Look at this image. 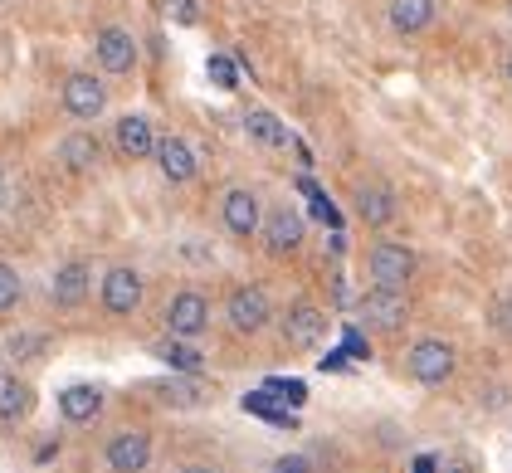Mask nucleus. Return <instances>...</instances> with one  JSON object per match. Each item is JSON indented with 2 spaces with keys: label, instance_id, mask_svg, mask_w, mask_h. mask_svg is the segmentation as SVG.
Returning a JSON list of instances; mask_svg holds the SVG:
<instances>
[{
  "label": "nucleus",
  "instance_id": "1",
  "mask_svg": "<svg viewBox=\"0 0 512 473\" xmlns=\"http://www.w3.org/2000/svg\"><path fill=\"white\" fill-rule=\"evenodd\" d=\"M454 366H459V356L454 347L444 342V337H420L410 356H405V371H410V381H420V386H444L449 376H454Z\"/></svg>",
  "mask_w": 512,
  "mask_h": 473
},
{
  "label": "nucleus",
  "instance_id": "2",
  "mask_svg": "<svg viewBox=\"0 0 512 473\" xmlns=\"http://www.w3.org/2000/svg\"><path fill=\"white\" fill-rule=\"evenodd\" d=\"M415 269H420L415 249H410V244H395V239L376 244V249L366 254V274H371L376 288H405V283L415 278Z\"/></svg>",
  "mask_w": 512,
  "mask_h": 473
},
{
  "label": "nucleus",
  "instance_id": "3",
  "mask_svg": "<svg viewBox=\"0 0 512 473\" xmlns=\"http://www.w3.org/2000/svg\"><path fill=\"white\" fill-rule=\"evenodd\" d=\"M356 308L366 317V327L395 332V327H405V317H410V298H405V288H376V283H371Z\"/></svg>",
  "mask_w": 512,
  "mask_h": 473
},
{
  "label": "nucleus",
  "instance_id": "4",
  "mask_svg": "<svg viewBox=\"0 0 512 473\" xmlns=\"http://www.w3.org/2000/svg\"><path fill=\"white\" fill-rule=\"evenodd\" d=\"M142 274L132 269V264H113L108 274H103V288H98V298H103V308L113 317H127L142 308Z\"/></svg>",
  "mask_w": 512,
  "mask_h": 473
},
{
  "label": "nucleus",
  "instance_id": "5",
  "mask_svg": "<svg viewBox=\"0 0 512 473\" xmlns=\"http://www.w3.org/2000/svg\"><path fill=\"white\" fill-rule=\"evenodd\" d=\"M264 244H269V254H293L303 235H308V220H303V210L298 205H274V210H264Z\"/></svg>",
  "mask_w": 512,
  "mask_h": 473
},
{
  "label": "nucleus",
  "instance_id": "6",
  "mask_svg": "<svg viewBox=\"0 0 512 473\" xmlns=\"http://www.w3.org/2000/svg\"><path fill=\"white\" fill-rule=\"evenodd\" d=\"M269 293L264 288H254V283H244L230 293V303H225V317H230V327H235L239 337H254V332H264L269 327Z\"/></svg>",
  "mask_w": 512,
  "mask_h": 473
},
{
  "label": "nucleus",
  "instance_id": "7",
  "mask_svg": "<svg viewBox=\"0 0 512 473\" xmlns=\"http://www.w3.org/2000/svg\"><path fill=\"white\" fill-rule=\"evenodd\" d=\"M220 220H225V230L235 239H249L264 230V205H259V196L249 186H230L225 200H220Z\"/></svg>",
  "mask_w": 512,
  "mask_h": 473
},
{
  "label": "nucleus",
  "instance_id": "8",
  "mask_svg": "<svg viewBox=\"0 0 512 473\" xmlns=\"http://www.w3.org/2000/svg\"><path fill=\"white\" fill-rule=\"evenodd\" d=\"M322 337H327V313H322V308L293 303V308L283 313V342H288L293 352H317Z\"/></svg>",
  "mask_w": 512,
  "mask_h": 473
},
{
  "label": "nucleus",
  "instance_id": "9",
  "mask_svg": "<svg viewBox=\"0 0 512 473\" xmlns=\"http://www.w3.org/2000/svg\"><path fill=\"white\" fill-rule=\"evenodd\" d=\"M103 108H108V88H103V79H93V74H69L64 79V113L79 122H93L103 118Z\"/></svg>",
  "mask_w": 512,
  "mask_h": 473
},
{
  "label": "nucleus",
  "instance_id": "10",
  "mask_svg": "<svg viewBox=\"0 0 512 473\" xmlns=\"http://www.w3.org/2000/svg\"><path fill=\"white\" fill-rule=\"evenodd\" d=\"M166 327H171V337H200L205 327H210V303H205V293L196 288H181L171 303H166Z\"/></svg>",
  "mask_w": 512,
  "mask_h": 473
},
{
  "label": "nucleus",
  "instance_id": "11",
  "mask_svg": "<svg viewBox=\"0 0 512 473\" xmlns=\"http://www.w3.org/2000/svg\"><path fill=\"white\" fill-rule=\"evenodd\" d=\"M103 459H108V469L113 473H142L147 464H152V434L147 430H118L113 439H108Z\"/></svg>",
  "mask_w": 512,
  "mask_h": 473
},
{
  "label": "nucleus",
  "instance_id": "12",
  "mask_svg": "<svg viewBox=\"0 0 512 473\" xmlns=\"http://www.w3.org/2000/svg\"><path fill=\"white\" fill-rule=\"evenodd\" d=\"M88 293H93V274H88V264H83V259H64V264L54 269V283H49L54 308L74 313V308L88 303Z\"/></svg>",
  "mask_w": 512,
  "mask_h": 473
},
{
  "label": "nucleus",
  "instance_id": "13",
  "mask_svg": "<svg viewBox=\"0 0 512 473\" xmlns=\"http://www.w3.org/2000/svg\"><path fill=\"white\" fill-rule=\"evenodd\" d=\"M93 54H98V69L103 74H132L137 69V40L122 30V25H108V30H98V44H93Z\"/></svg>",
  "mask_w": 512,
  "mask_h": 473
},
{
  "label": "nucleus",
  "instance_id": "14",
  "mask_svg": "<svg viewBox=\"0 0 512 473\" xmlns=\"http://www.w3.org/2000/svg\"><path fill=\"white\" fill-rule=\"evenodd\" d=\"M157 127L142 118V113H127V118H118V127H113V147H118V157L127 161H147L157 157Z\"/></svg>",
  "mask_w": 512,
  "mask_h": 473
},
{
  "label": "nucleus",
  "instance_id": "15",
  "mask_svg": "<svg viewBox=\"0 0 512 473\" xmlns=\"http://www.w3.org/2000/svg\"><path fill=\"white\" fill-rule=\"evenodd\" d=\"M161 166V176L171 181V186H186V181H196V152H191V142L186 137H161L157 142V157H152Z\"/></svg>",
  "mask_w": 512,
  "mask_h": 473
},
{
  "label": "nucleus",
  "instance_id": "16",
  "mask_svg": "<svg viewBox=\"0 0 512 473\" xmlns=\"http://www.w3.org/2000/svg\"><path fill=\"white\" fill-rule=\"evenodd\" d=\"M352 205H356V215H361L371 230H381V225H391L395 220V191L386 186V181H361V186H356V196H352Z\"/></svg>",
  "mask_w": 512,
  "mask_h": 473
},
{
  "label": "nucleus",
  "instance_id": "17",
  "mask_svg": "<svg viewBox=\"0 0 512 473\" xmlns=\"http://www.w3.org/2000/svg\"><path fill=\"white\" fill-rule=\"evenodd\" d=\"M434 15H439V5H434V0H391V5H386L391 30L395 35H405V40L425 35V30L434 25Z\"/></svg>",
  "mask_w": 512,
  "mask_h": 473
},
{
  "label": "nucleus",
  "instance_id": "18",
  "mask_svg": "<svg viewBox=\"0 0 512 473\" xmlns=\"http://www.w3.org/2000/svg\"><path fill=\"white\" fill-rule=\"evenodd\" d=\"M59 415H64L69 425H93V420L103 415V391H98L93 381L64 386V395H59Z\"/></svg>",
  "mask_w": 512,
  "mask_h": 473
},
{
  "label": "nucleus",
  "instance_id": "19",
  "mask_svg": "<svg viewBox=\"0 0 512 473\" xmlns=\"http://www.w3.org/2000/svg\"><path fill=\"white\" fill-rule=\"evenodd\" d=\"M98 161H103V147H98L93 132H69V137L59 142V166L74 171V176H93Z\"/></svg>",
  "mask_w": 512,
  "mask_h": 473
},
{
  "label": "nucleus",
  "instance_id": "20",
  "mask_svg": "<svg viewBox=\"0 0 512 473\" xmlns=\"http://www.w3.org/2000/svg\"><path fill=\"white\" fill-rule=\"evenodd\" d=\"M30 410H35L30 381H20V376H0V420H5V425H20Z\"/></svg>",
  "mask_w": 512,
  "mask_h": 473
},
{
  "label": "nucleus",
  "instance_id": "21",
  "mask_svg": "<svg viewBox=\"0 0 512 473\" xmlns=\"http://www.w3.org/2000/svg\"><path fill=\"white\" fill-rule=\"evenodd\" d=\"M244 132H249L254 147H269V152L288 147V127H283L269 108H249V113H244Z\"/></svg>",
  "mask_w": 512,
  "mask_h": 473
},
{
  "label": "nucleus",
  "instance_id": "22",
  "mask_svg": "<svg viewBox=\"0 0 512 473\" xmlns=\"http://www.w3.org/2000/svg\"><path fill=\"white\" fill-rule=\"evenodd\" d=\"M157 356L176 371V376H200V366H205V356H200L186 337H181V342H171V337H166V342L157 347Z\"/></svg>",
  "mask_w": 512,
  "mask_h": 473
},
{
  "label": "nucleus",
  "instance_id": "23",
  "mask_svg": "<svg viewBox=\"0 0 512 473\" xmlns=\"http://www.w3.org/2000/svg\"><path fill=\"white\" fill-rule=\"evenodd\" d=\"M171 405H181V410H196L200 400H205V386H200L196 376H171V381H161L157 386Z\"/></svg>",
  "mask_w": 512,
  "mask_h": 473
},
{
  "label": "nucleus",
  "instance_id": "24",
  "mask_svg": "<svg viewBox=\"0 0 512 473\" xmlns=\"http://www.w3.org/2000/svg\"><path fill=\"white\" fill-rule=\"evenodd\" d=\"M20 293H25L20 274H15L10 264H0V313H15V308H20Z\"/></svg>",
  "mask_w": 512,
  "mask_h": 473
},
{
  "label": "nucleus",
  "instance_id": "25",
  "mask_svg": "<svg viewBox=\"0 0 512 473\" xmlns=\"http://www.w3.org/2000/svg\"><path fill=\"white\" fill-rule=\"evenodd\" d=\"M40 352H44L40 332H25V337H15V342H10V356H15V361H35Z\"/></svg>",
  "mask_w": 512,
  "mask_h": 473
},
{
  "label": "nucleus",
  "instance_id": "26",
  "mask_svg": "<svg viewBox=\"0 0 512 473\" xmlns=\"http://www.w3.org/2000/svg\"><path fill=\"white\" fill-rule=\"evenodd\" d=\"M210 79L220 83V88H235L239 74H235V64H230L225 54H215V59H210Z\"/></svg>",
  "mask_w": 512,
  "mask_h": 473
},
{
  "label": "nucleus",
  "instance_id": "27",
  "mask_svg": "<svg viewBox=\"0 0 512 473\" xmlns=\"http://www.w3.org/2000/svg\"><path fill=\"white\" fill-rule=\"evenodd\" d=\"M493 327H498V332L512 342V293H503V298L493 303Z\"/></svg>",
  "mask_w": 512,
  "mask_h": 473
},
{
  "label": "nucleus",
  "instance_id": "28",
  "mask_svg": "<svg viewBox=\"0 0 512 473\" xmlns=\"http://www.w3.org/2000/svg\"><path fill=\"white\" fill-rule=\"evenodd\" d=\"M166 10H171V20H176V25H196L200 20L196 0H166Z\"/></svg>",
  "mask_w": 512,
  "mask_h": 473
},
{
  "label": "nucleus",
  "instance_id": "29",
  "mask_svg": "<svg viewBox=\"0 0 512 473\" xmlns=\"http://www.w3.org/2000/svg\"><path fill=\"white\" fill-rule=\"evenodd\" d=\"M313 215L322 220V225H332V230H337V205H332L327 196H317V191H313Z\"/></svg>",
  "mask_w": 512,
  "mask_h": 473
},
{
  "label": "nucleus",
  "instance_id": "30",
  "mask_svg": "<svg viewBox=\"0 0 512 473\" xmlns=\"http://www.w3.org/2000/svg\"><path fill=\"white\" fill-rule=\"evenodd\" d=\"M274 473H313V464H308L303 454H288V459H278Z\"/></svg>",
  "mask_w": 512,
  "mask_h": 473
},
{
  "label": "nucleus",
  "instance_id": "31",
  "mask_svg": "<svg viewBox=\"0 0 512 473\" xmlns=\"http://www.w3.org/2000/svg\"><path fill=\"white\" fill-rule=\"evenodd\" d=\"M181 473H220V469H210V464H191V469H181Z\"/></svg>",
  "mask_w": 512,
  "mask_h": 473
},
{
  "label": "nucleus",
  "instance_id": "32",
  "mask_svg": "<svg viewBox=\"0 0 512 473\" xmlns=\"http://www.w3.org/2000/svg\"><path fill=\"white\" fill-rule=\"evenodd\" d=\"M0 376H10V371H5V352H0Z\"/></svg>",
  "mask_w": 512,
  "mask_h": 473
},
{
  "label": "nucleus",
  "instance_id": "33",
  "mask_svg": "<svg viewBox=\"0 0 512 473\" xmlns=\"http://www.w3.org/2000/svg\"><path fill=\"white\" fill-rule=\"evenodd\" d=\"M508 79H512V59H508Z\"/></svg>",
  "mask_w": 512,
  "mask_h": 473
},
{
  "label": "nucleus",
  "instance_id": "34",
  "mask_svg": "<svg viewBox=\"0 0 512 473\" xmlns=\"http://www.w3.org/2000/svg\"><path fill=\"white\" fill-rule=\"evenodd\" d=\"M0 186H5V171H0Z\"/></svg>",
  "mask_w": 512,
  "mask_h": 473
}]
</instances>
